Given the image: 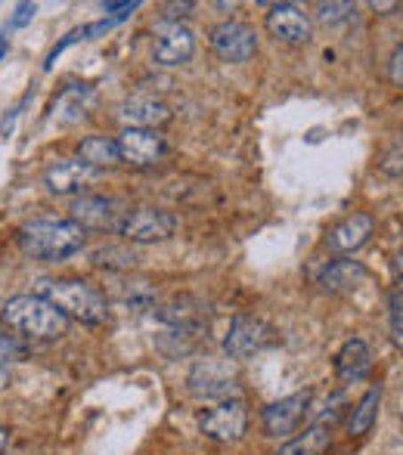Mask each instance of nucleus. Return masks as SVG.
<instances>
[{"instance_id":"f257e3e1","label":"nucleus","mask_w":403,"mask_h":455,"mask_svg":"<svg viewBox=\"0 0 403 455\" xmlns=\"http://www.w3.org/2000/svg\"><path fill=\"white\" fill-rule=\"evenodd\" d=\"M87 229L81 223L69 220H31L19 229V248L28 258L47 260V264H60L69 260L85 248Z\"/></svg>"},{"instance_id":"f03ea898","label":"nucleus","mask_w":403,"mask_h":455,"mask_svg":"<svg viewBox=\"0 0 403 455\" xmlns=\"http://www.w3.org/2000/svg\"><path fill=\"white\" fill-rule=\"evenodd\" d=\"M35 294L56 304L69 319L85 325H102L109 319V298L85 279H37Z\"/></svg>"},{"instance_id":"7ed1b4c3","label":"nucleus","mask_w":403,"mask_h":455,"mask_svg":"<svg viewBox=\"0 0 403 455\" xmlns=\"http://www.w3.org/2000/svg\"><path fill=\"white\" fill-rule=\"evenodd\" d=\"M0 316L12 331H19L25 338L56 341V338H62L69 331V316L41 294H16V298H10L4 304Z\"/></svg>"},{"instance_id":"20e7f679","label":"nucleus","mask_w":403,"mask_h":455,"mask_svg":"<svg viewBox=\"0 0 403 455\" xmlns=\"http://www.w3.org/2000/svg\"><path fill=\"white\" fill-rule=\"evenodd\" d=\"M181 220L177 214L162 208H127V214L118 220L115 233L131 245H156V242H168L177 233Z\"/></svg>"},{"instance_id":"39448f33","label":"nucleus","mask_w":403,"mask_h":455,"mask_svg":"<svg viewBox=\"0 0 403 455\" xmlns=\"http://www.w3.org/2000/svg\"><path fill=\"white\" fill-rule=\"evenodd\" d=\"M187 390L196 400H239V378L230 360H199L187 375Z\"/></svg>"},{"instance_id":"423d86ee","label":"nucleus","mask_w":403,"mask_h":455,"mask_svg":"<svg viewBox=\"0 0 403 455\" xmlns=\"http://www.w3.org/2000/svg\"><path fill=\"white\" fill-rule=\"evenodd\" d=\"M273 325L264 323V319L258 316H248V313H239V316H233V323H230L227 335H223V354H227V360H252L254 354H261V350H267L273 344Z\"/></svg>"},{"instance_id":"0eeeda50","label":"nucleus","mask_w":403,"mask_h":455,"mask_svg":"<svg viewBox=\"0 0 403 455\" xmlns=\"http://www.w3.org/2000/svg\"><path fill=\"white\" fill-rule=\"evenodd\" d=\"M199 431L214 443H236L248 431V409L242 400H223L199 415Z\"/></svg>"},{"instance_id":"6e6552de","label":"nucleus","mask_w":403,"mask_h":455,"mask_svg":"<svg viewBox=\"0 0 403 455\" xmlns=\"http://www.w3.org/2000/svg\"><path fill=\"white\" fill-rule=\"evenodd\" d=\"M307 406H310V390H298V394H289L283 400L270 403L261 415V425H264V434L273 440H292L302 427Z\"/></svg>"},{"instance_id":"1a4fd4ad","label":"nucleus","mask_w":403,"mask_h":455,"mask_svg":"<svg viewBox=\"0 0 403 455\" xmlns=\"http://www.w3.org/2000/svg\"><path fill=\"white\" fill-rule=\"evenodd\" d=\"M211 50L221 62H248L258 53V35L246 22H221L211 28Z\"/></svg>"},{"instance_id":"9d476101","label":"nucleus","mask_w":403,"mask_h":455,"mask_svg":"<svg viewBox=\"0 0 403 455\" xmlns=\"http://www.w3.org/2000/svg\"><path fill=\"white\" fill-rule=\"evenodd\" d=\"M152 316H156L162 325H168L171 331H183V335H196V338L205 335V331H208V323H211L208 307H205L199 298H187V294L156 307Z\"/></svg>"},{"instance_id":"9b49d317","label":"nucleus","mask_w":403,"mask_h":455,"mask_svg":"<svg viewBox=\"0 0 403 455\" xmlns=\"http://www.w3.org/2000/svg\"><path fill=\"white\" fill-rule=\"evenodd\" d=\"M196 53V35L181 22H165L156 31V44H152V60L162 68L187 66Z\"/></svg>"},{"instance_id":"f8f14e48","label":"nucleus","mask_w":403,"mask_h":455,"mask_svg":"<svg viewBox=\"0 0 403 455\" xmlns=\"http://www.w3.org/2000/svg\"><path fill=\"white\" fill-rule=\"evenodd\" d=\"M121 162L133 164V168H152L168 156V140L158 131H137V127H125L118 137Z\"/></svg>"},{"instance_id":"ddd939ff","label":"nucleus","mask_w":403,"mask_h":455,"mask_svg":"<svg viewBox=\"0 0 403 455\" xmlns=\"http://www.w3.org/2000/svg\"><path fill=\"white\" fill-rule=\"evenodd\" d=\"M127 214V204L121 198L109 196H81L72 204V220L81 223L85 229H109L115 233L118 220Z\"/></svg>"},{"instance_id":"4468645a","label":"nucleus","mask_w":403,"mask_h":455,"mask_svg":"<svg viewBox=\"0 0 403 455\" xmlns=\"http://www.w3.org/2000/svg\"><path fill=\"white\" fill-rule=\"evenodd\" d=\"M100 177L97 168L85 164L81 158H62V162L50 164L44 171V186H47L50 196H75L85 186H91Z\"/></svg>"},{"instance_id":"2eb2a0df","label":"nucleus","mask_w":403,"mask_h":455,"mask_svg":"<svg viewBox=\"0 0 403 455\" xmlns=\"http://www.w3.org/2000/svg\"><path fill=\"white\" fill-rule=\"evenodd\" d=\"M264 25H267V31L283 44H307L310 41V16L298 10L295 4L270 6Z\"/></svg>"},{"instance_id":"dca6fc26","label":"nucleus","mask_w":403,"mask_h":455,"mask_svg":"<svg viewBox=\"0 0 403 455\" xmlns=\"http://www.w3.org/2000/svg\"><path fill=\"white\" fill-rule=\"evenodd\" d=\"M118 118L125 127H137V131H158L162 124L171 121V108L156 96H131L118 106Z\"/></svg>"},{"instance_id":"f3484780","label":"nucleus","mask_w":403,"mask_h":455,"mask_svg":"<svg viewBox=\"0 0 403 455\" xmlns=\"http://www.w3.org/2000/svg\"><path fill=\"white\" fill-rule=\"evenodd\" d=\"M373 229H375V220L369 214H351L329 229L326 245H329V251H335V254H354L367 245Z\"/></svg>"},{"instance_id":"a211bd4d","label":"nucleus","mask_w":403,"mask_h":455,"mask_svg":"<svg viewBox=\"0 0 403 455\" xmlns=\"http://www.w3.org/2000/svg\"><path fill=\"white\" fill-rule=\"evenodd\" d=\"M373 371V350L363 338H348L335 354V375L348 384H357Z\"/></svg>"},{"instance_id":"6ab92c4d","label":"nucleus","mask_w":403,"mask_h":455,"mask_svg":"<svg viewBox=\"0 0 403 455\" xmlns=\"http://www.w3.org/2000/svg\"><path fill=\"white\" fill-rule=\"evenodd\" d=\"M367 279V267L360 260H329L323 270L317 273V285L329 294H344L354 291L360 282Z\"/></svg>"},{"instance_id":"aec40b11","label":"nucleus","mask_w":403,"mask_h":455,"mask_svg":"<svg viewBox=\"0 0 403 455\" xmlns=\"http://www.w3.org/2000/svg\"><path fill=\"white\" fill-rule=\"evenodd\" d=\"M93 102H97L93 87H87V84L66 87L53 102V121H60V124H78V121H85L87 115H91Z\"/></svg>"},{"instance_id":"412c9836","label":"nucleus","mask_w":403,"mask_h":455,"mask_svg":"<svg viewBox=\"0 0 403 455\" xmlns=\"http://www.w3.org/2000/svg\"><path fill=\"white\" fill-rule=\"evenodd\" d=\"M78 158L91 168H115L121 164V149H118V140H109V137H85L78 146Z\"/></svg>"},{"instance_id":"4be33fe9","label":"nucleus","mask_w":403,"mask_h":455,"mask_svg":"<svg viewBox=\"0 0 403 455\" xmlns=\"http://www.w3.org/2000/svg\"><path fill=\"white\" fill-rule=\"evenodd\" d=\"M379 406H382V387L375 384V387H369L367 394H363V400L357 403V409L351 412V419H348L351 437H363V434L373 431L375 419H379Z\"/></svg>"},{"instance_id":"5701e85b","label":"nucleus","mask_w":403,"mask_h":455,"mask_svg":"<svg viewBox=\"0 0 403 455\" xmlns=\"http://www.w3.org/2000/svg\"><path fill=\"white\" fill-rule=\"evenodd\" d=\"M329 440H332V431L317 421L313 427H307L302 437H292L277 455H323L329 450Z\"/></svg>"},{"instance_id":"b1692460","label":"nucleus","mask_w":403,"mask_h":455,"mask_svg":"<svg viewBox=\"0 0 403 455\" xmlns=\"http://www.w3.org/2000/svg\"><path fill=\"white\" fill-rule=\"evenodd\" d=\"M115 298L125 307H152L156 304V285L146 279H121L118 288H115Z\"/></svg>"},{"instance_id":"393cba45","label":"nucleus","mask_w":403,"mask_h":455,"mask_svg":"<svg viewBox=\"0 0 403 455\" xmlns=\"http://www.w3.org/2000/svg\"><path fill=\"white\" fill-rule=\"evenodd\" d=\"M93 267L100 270H112V273H127L137 267V254L127 251V248H118V245H102L97 251L91 254Z\"/></svg>"},{"instance_id":"a878e982","label":"nucleus","mask_w":403,"mask_h":455,"mask_svg":"<svg viewBox=\"0 0 403 455\" xmlns=\"http://www.w3.org/2000/svg\"><path fill=\"white\" fill-rule=\"evenodd\" d=\"M379 168L385 171L388 177H403V133H398V137L385 146V152H382V158H379Z\"/></svg>"},{"instance_id":"bb28decb","label":"nucleus","mask_w":403,"mask_h":455,"mask_svg":"<svg viewBox=\"0 0 403 455\" xmlns=\"http://www.w3.org/2000/svg\"><path fill=\"white\" fill-rule=\"evenodd\" d=\"M388 323H391V341L403 350V288L388 294Z\"/></svg>"},{"instance_id":"cd10ccee","label":"nucleus","mask_w":403,"mask_h":455,"mask_svg":"<svg viewBox=\"0 0 403 455\" xmlns=\"http://www.w3.org/2000/svg\"><path fill=\"white\" fill-rule=\"evenodd\" d=\"M357 12L354 4H319L317 6V22L323 25H342V22H351Z\"/></svg>"},{"instance_id":"c85d7f7f","label":"nucleus","mask_w":403,"mask_h":455,"mask_svg":"<svg viewBox=\"0 0 403 455\" xmlns=\"http://www.w3.org/2000/svg\"><path fill=\"white\" fill-rule=\"evenodd\" d=\"M22 354H25L22 344H19L12 335H4V331H0V365L10 363V360H19Z\"/></svg>"},{"instance_id":"c756f323","label":"nucleus","mask_w":403,"mask_h":455,"mask_svg":"<svg viewBox=\"0 0 403 455\" xmlns=\"http://www.w3.org/2000/svg\"><path fill=\"white\" fill-rule=\"evenodd\" d=\"M102 10L112 16V22H121V19H131L133 12L140 10V4H137V0H133V4H106Z\"/></svg>"},{"instance_id":"7c9ffc66","label":"nucleus","mask_w":403,"mask_h":455,"mask_svg":"<svg viewBox=\"0 0 403 455\" xmlns=\"http://www.w3.org/2000/svg\"><path fill=\"white\" fill-rule=\"evenodd\" d=\"M388 78H391V84L403 87V47L394 50L391 62H388Z\"/></svg>"},{"instance_id":"2f4dec72","label":"nucleus","mask_w":403,"mask_h":455,"mask_svg":"<svg viewBox=\"0 0 403 455\" xmlns=\"http://www.w3.org/2000/svg\"><path fill=\"white\" fill-rule=\"evenodd\" d=\"M35 12H37L35 4H19L16 6V16L10 19V28H22L25 22H31V19H35Z\"/></svg>"},{"instance_id":"473e14b6","label":"nucleus","mask_w":403,"mask_h":455,"mask_svg":"<svg viewBox=\"0 0 403 455\" xmlns=\"http://www.w3.org/2000/svg\"><path fill=\"white\" fill-rule=\"evenodd\" d=\"M165 22H181L183 16H189V10H193V4H165Z\"/></svg>"},{"instance_id":"72a5a7b5","label":"nucleus","mask_w":403,"mask_h":455,"mask_svg":"<svg viewBox=\"0 0 403 455\" xmlns=\"http://www.w3.org/2000/svg\"><path fill=\"white\" fill-rule=\"evenodd\" d=\"M6 443H10V434H6V427L0 425V452L6 450Z\"/></svg>"},{"instance_id":"f704fd0d","label":"nucleus","mask_w":403,"mask_h":455,"mask_svg":"<svg viewBox=\"0 0 403 455\" xmlns=\"http://www.w3.org/2000/svg\"><path fill=\"white\" fill-rule=\"evenodd\" d=\"M6 384H10V375H6V369H4V365H0V390H4Z\"/></svg>"},{"instance_id":"c9c22d12","label":"nucleus","mask_w":403,"mask_h":455,"mask_svg":"<svg viewBox=\"0 0 403 455\" xmlns=\"http://www.w3.org/2000/svg\"><path fill=\"white\" fill-rule=\"evenodd\" d=\"M6 50H10V41H6V37H0V60H4Z\"/></svg>"},{"instance_id":"e433bc0d","label":"nucleus","mask_w":403,"mask_h":455,"mask_svg":"<svg viewBox=\"0 0 403 455\" xmlns=\"http://www.w3.org/2000/svg\"><path fill=\"white\" fill-rule=\"evenodd\" d=\"M398 4H373V10H394Z\"/></svg>"},{"instance_id":"4c0bfd02","label":"nucleus","mask_w":403,"mask_h":455,"mask_svg":"<svg viewBox=\"0 0 403 455\" xmlns=\"http://www.w3.org/2000/svg\"><path fill=\"white\" fill-rule=\"evenodd\" d=\"M398 273H400V275H403V251H400V254H398Z\"/></svg>"},{"instance_id":"58836bf2","label":"nucleus","mask_w":403,"mask_h":455,"mask_svg":"<svg viewBox=\"0 0 403 455\" xmlns=\"http://www.w3.org/2000/svg\"><path fill=\"white\" fill-rule=\"evenodd\" d=\"M400 10H403V6H400Z\"/></svg>"}]
</instances>
